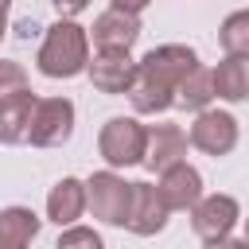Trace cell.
I'll return each instance as SVG.
<instances>
[{
  "mask_svg": "<svg viewBox=\"0 0 249 249\" xmlns=\"http://www.w3.org/2000/svg\"><path fill=\"white\" fill-rule=\"evenodd\" d=\"M140 62L128 58V51H97L89 62V82L101 93H128L136 86Z\"/></svg>",
  "mask_w": 249,
  "mask_h": 249,
  "instance_id": "obj_6",
  "label": "cell"
},
{
  "mask_svg": "<svg viewBox=\"0 0 249 249\" xmlns=\"http://www.w3.org/2000/svg\"><path fill=\"white\" fill-rule=\"evenodd\" d=\"M191 144L206 156H226L237 144V121L222 109H202L191 124Z\"/></svg>",
  "mask_w": 249,
  "mask_h": 249,
  "instance_id": "obj_7",
  "label": "cell"
},
{
  "mask_svg": "<svg viewBox=\"0 0 249 249\" xmlns=\"http://www.w3.org/2000/svg\"><path fill=\"white\" fill-rule=\"evenodd\" d=\"M54 249H105V245H101V237H97L89 226H70V230L58 237Z\"/></svg>",
  "mask_w": 249,
  "mask_h": 249,
  "instance_id": "obj_19",
  "label": "cell"
},
{
  "mask_svg": "<svg viewBox=\"0 0 249 249\" xmlns=\"http://www.w3.org/2000/svg\"><path fill=\"white\" fill-rule=\"evenodd\" d=\"M160 191H163L171 210H195L202 202V175L183 160V163H175L160 175Z\"/></svg>",
  "mask_w": 249,
  "mask_h": 249,
  "instance_id": "obj_13",
  "label": "cell"
},
{
  "mask_svg": "<svg viewBox=\"0 0 249 249\" xmlns=\"http://www.w3.org/2000/svg\"><path fill=\"white\" fill-rule=\"evenodd\" d=\"M245 245H249V226H245Z\"/></svg>",
  "mask_w": 249,
  "mask_h": 249,
  "instance_id": "obj_24",
  "label": "cell"
},
{
  "mask_svg": "<svg viewBox=\"0 0 249 249\" xmlns=\"http://www.w3.org/2000/svg\"><path fill=\"white\" fill-rule=\"evenodd\" d=\"M210 97H218V93H214V70H206V66H195L175 89V105L195 109V113H202L210 105Z\"/></svg>",
  "mask_w": 249,
  "mask_h": 249,
  "instance_id": "obj_17",
  "label": "cell"
},
{
  "mask_svg": "<svg viewBox=\"0 0 249 249\" xmlns=\"http://www.w3.org/2000/svg\"><path fill=\"white\" fill-rule=\"evenodd\" d=\"M93 47L97 51H128L136 39H140V19L132 12H121V8H109L93 19Z\"/></svg>",
  "mask_w": 249,
  "mask_h": 249,
  "instance_id": "obj_10",
  "label": "cell"
},
{
  "mask_svg": "<svg viewBox=\"0 0 249 249\" xmlns=\"http://www.w3.org/2000/svg\"><path fill=\"white\" fill-rule=\"evenodd\" d=\"M89 210L105 226H128L132 214V183H124L117 171H93L89 175Z\"/></svg>",
  "mask_w": 249,
  "mask_h": 249,
  "instance_id": "obj_4",
  "label": "cell"
},
{
  "mask_svg": "<svg viewBox=\"0 0 249 249\" xmlns=\"http://www.w3.org/2000/svg\"><path fill=\"white\" fill-rule=\"evenodd\" d=\"M86 206H89V187L82 179H70V175L58 179L51 187V195H47V218L54 226H74Z\"/></svg>",
  "mask_w": 249,
  "mask_h": 249,
  "instance_id": "obj_14",
  "label": "cell"
},
{
  "mask_svg": "<svg viewBox=\"0 0 249 249\" xmlns=\"http://www.w3.org/2000/svg\"><path fill=\"white\" fill-rule=\"evenodd\" d=\"M35 66L47 78H74V74L89 70V35H86V27H78L74 19H58L54 27H47L43 47L35 54Z\"/></svg>",
  "mask_w": 249,
  "mask_h": 249,
  "instance_id": "obj_2",
  "label": "cell"
},
{
  "mask_svg": "<svg viewBox=\"0 0 249 249\" xmlns=\"http://www.w3.org/2000/svg\"><path fill=\"white\" fill-rule=\"evenodd\" d=\"M148 4H152V0H113V8H121V12H132V16H140Z\"/></svg>",
  "mask_w": 249,
  "mask_h": 249,
  "instance_id": "obj_22",
  "label": "cell"
},
{
  "mask_svg": "<svg viewBox=\"0 0 249 249\" xmlns=\"http://www.w3.org/2000/svg\"><path fill=\"white\" fill-rule=\"evenodd\" d=\"M214 93L226 101L249 97V58H222L214 66Z\"/></svg>",
  "mask_w": 249,
  "mask_h": 249,
  "instance_id": "obj_16",
  "label": "cell"
},
{
  "mask_svg": "<svg viewBox=\"0 0 249 249\" xmlns=\"http://www.w3.org/2000/svg\"><path fill=\"white\" fill-rule=\"evenodd\" d=\"M39 233V218L27 206H8L0 214V249H27Z\"/></svg>",
  "mask_w": 249,
  "mask_h": 249,
  "instance_id": "obj_15",
  "label": "cell"
},
{
  "mask_svg": "<svg viewBox=\"0 0 249 249\" xmlns=\"http://www.w3.org/2000/svg\"><path fill=\"white\" fill-rule=\"evenodd\" d=\"M16 89H23V70H19L16 62H4V78H0V97H4V93H16Z\"/></svg>",
  "mask_w": 249,
  "mask_h": 249,
  "instance_id": "obj_20",
  "label": "cell"
},
{
  "mask_svg": "<svg viewBox=\"0 0 249 249\" xmlns=\"http://www.w3.org/2000/svg\"><path fill=\"white\" fill-rule=\"evenodd\" d=\"M167 214H171V206H167V198H163L160 187L132 183V214H128V230L132 233H140V237L160 233L167 226Z\"/></svg>",
  "mask_w": 249,
  "mask_h": 249,
  "instance_id": "obj_9",
  "label": "cell"
},
{
  "mask_svg": "<svg viewBox=\"0 0 249 249\" xmlns=\"http://www.w3.org/2000/svg\"><path fill=\"white\" fill-rule=\"evenodd\" d=\"M233 222H237V198H230V195H206V198L191 210V226H195V233H198L206 245L230 237Z\"/></svg>",
  "mask_w": 249,
  "mask_h": 249,
  "instance_id": "obj_8",
  "label": "cell"
},
{
  "mask_svg": "<svg viewBox=\"0 0 249 249\" xmlns=\"http://www.w3.org/2000/svg\"><path fill=\"white\" fill-rule=\"evenodd\" d=\"M35 105H39V97H35L27 86L16 89V93H4V97H0V140H4V144H19V140H27Z\"/></svg>",
  "mask_w": 249,
  "mask_h": 249,
  "instance_id": "obj_12",
  "label": "cell"
},
{
  "mask_svg": "<svg viewBox=\"0 0 249 249\" xmlns=\"http://www.w3.org/2000/svg\"><path fill=\"white\" fill-rule=\"evenodd\" d=\"M218 43L226 51V58H249V8L230 12L218 27Z\"/></svg>",
  "mask_w": 249,
  "mask_h": 249,
  "instance_id": "obj_18",
  "label": "cell"
},
{
  "mask_svg": "<svg viewBox=\"0 0 249 249\" xmlns=\"http://www.w3.org/2000/svg\"><path fill=\"white\" fill-rule=\"evenodd\" d=\"M206 249H249L245 241H233V237H222V241H210Z\"/></svg>",
  "mask_w": 249,
  "mask_h": 249,
  "instance_id": "obj_23",
  "label": "cell"
},
{
  "mask_svg": "<svg viewBox=\"0 0 249 249\" xmlns=\"http://www.w3.org/2000/svg\"><path fill=\"white\" fill-rule=\"evenodd\" d=\"M187 156V136L179 124H152L148 128V156H144V167L148 171H167L175 163H183Z\"/></svg>",
  "mask_w": 249,
  "mask_h": 249,
  "instance_id": "obj_11",
  "label": "cell"
},
{
  "mask_svg": "<svg viewBox=\"0 0 249 249\" xmlns=\"http://www.w3.org/2000/svg\"><path fill=\"white\" fill-rule=\"evenodd\" d=\"M97 148H101V156H105L109 167L144 163V156H148V128H144L136 117H109V121L101 124Z\"/></svg>",
  "mask_w": 249,
  "mask_h": 249,
  "instance_id": "obj_3",
  "label": "cell"
},
{
  "mask_svg": "<svg viewBox=\"0 0 249 249\" xmlns=\"http://www.w3.org/2000/svg\"><path fill=\"white\" fill-rule=\"evenodd\" d=\"M198 66V54L183 43H163V47H152L144 58H140V74H136V86L128 89V101L136 113H163L175 105V89L179 82Z\"/></svg>",
  "mask_w": 249,
  "mask_h": 249,
  "instance_id": "obj_1",
  "label": "cell"
},
{
  "mask_svg": "<svg viewBox=\"0 0 249 249\" xmlns=\"http://www.w3.org/2000/svg\"><path fill=\"white\" fill-rule=\"evenodd\" d=\"M51 4H54L62 16H78V12H86V8H89V0H51Z\"/></svg>",
  "mask_w": 249,
  "mask_h": 249,
  "instance_id": "obj_21",
  "label": "cell"
},
{
  "mask_svg": "<svg viewBox=\"0 0 249 249\" xmlns=\"http://www.w3.org/2000/svg\"><path fill=\"white\" fill-rule=\"evenodd\" d=\"M70 132H74V105L66 97H39V105L31 113L27 140L35 148H58L70 140Z\"/></svg>",
  "mask_w": 249,
  "mask_h": 249,
  "instance_id": "obj_5",
  "label": "cell"
}]
</instances>
